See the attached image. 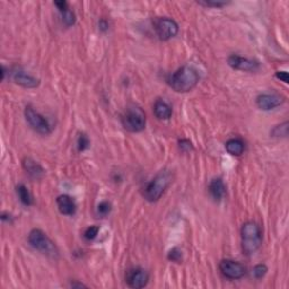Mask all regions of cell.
<instances>
[{
    "mask_svg": "<svg viewBox=\"0 0 289 289\" xmlns=\"http://www.w3.org/2000/svg\"><path fill=\"white\" fill-rule=\"evenodd\" d=\"M199 74L194 68L190 66H183L173 72L168 79V85L176 93L191 92L199 83Z\"/></svg>",
    "mask_w": 289,
    "mask_h": 289,
    "instance_id": "6da1fadb",
    "label": "cell"
},
{
    "mask_svg": "<svg viewBox=\"0 0 289 289\" xmlns=\"http://www.w3.org/2000/svg\"><path fill=\"white\" fill-rule=\"evenodd\" d=\"M242 251L245 255L251 256L259 250L262 244V232L258 224L247 222L241 227Z\"/></svg>",
    "mask_w": 289,
    "mask_h": 289,
    "instance_id": "7a4b0ae2",
    "label": "cell"
},
{
    "mask_svg": "<svg viewBox=\"0 0 289 289\" xmlns=\"http://www.w3.org/2000/svg\"><path fill=\"white\" fill-rule=\"evenodd\" d=\"M173 182V174L171 171L164 169L161 171L149 183L144 186V198L149 202H156L160 200L165 190Z\"/></svg>",
    "mask_w": 289,
    "mask_h": 289,
    "instance_id": "3957f363",
    "label": "cell"
},
{
    "mask_svg": "<svg viewBox=\"0 0 289 289\" xmlns=\"http://www.w3.org/2000/svg\"><path fill=\"white\" fill-rule=\"evenodd\" d=\"M28 243L36 251L41 252L49 258L57 259L59 256V250L54 242L43 230L34 228L28 234Z\"/></svg>",
    "mask_w": 289,
    "mask_h": 289,
    "instance_id": "277c9868",
    "label": "cell"
},
{
    "mask_svg": "<svg viewBox=\"0 0 289 289\" xmlns=\"http://www.w3.org/2000/svg\"><path fill=\"white\" fill-rule=\"evenodd\" d=\"M121 124L129 132H142L146 128V113L140 106L130 105L121 115Z\"/></svg>",
    "mask_w": 289,
    "mask_h": 289,
    "instance_id": "5b68a950",
    "label": "cell"
},
{
    "mask_svg": "<svg viewBox=\"0 0 289 289\" xmlns=\"http://www.w3.org/2000/svg\"><path fill=\"white\" fill-rule=\"evenodd\" d=\"M24 114L27 124H30V126L34 131L43 136H48L52 132V128L51 125H50L49 121L46 120L42 114L36 112L32 106H26L24 111Z\"/></svg>",
    "mask_w": 289,
    "mask_h": 289,
    "instance_id": "8992f818",
    "label": "cell"
},
{
    "mask_svg": "<svg viewBox=\"0 0 289 289\" xmlns=\"http://www.w3.org/2000/svg\"><path fill=\"white\" fill-rule=\"evenodd\" d=\"M154 30L158 39L168 41L179 33V25L169 17H158L154 21Z\"/></svg>",
    "mask_w": 289,
    "mask_h": 289,
    "instance_id": "52a82bcc",
    "label": "cell"
},
{
    "mask_svg": "<svg viewBox=\"0 0 289 289\" xmlns=\"http://www.w3.org/2000/svg\"><path fill=\"white\" fill-rule=\"evenodd\" d=\"M219 270L224 277L232 280L241 279V278L245 276V272H247V269H245V267L242 263L229 259L222 260L219 262Z\"/></svg>",
    "mask_w": 289,
    "mask_h": 289,
    "instance_id": "ba28073f",
    "label": "cell"
},
{
    "mask_svg": "<svg viewBox=\"0 0 289 289\" xmlns=\"http://www.w3.org/2000/svg\"><path fill=\"white\" fill-rule=\"evenodd\" d=\"M227 62H228L229 66L235 70L254 72L260 69L259 61L237 56V54H232V56H229L228 59H227Z\"/></svg>",
    "mask_w": 289,
    "mask_h": 289,
    "instance_id": "9c48e42d",
    "label": "cell"
},
{
    "mask_svg": "<svg viewBox=\"0 0 289 289\" xmlns=\"http://www.w3.org/2000/svg\"><path fill=\"white\" fill-rule=\"evenodd\" d=\"M148 281H149V274L147 273L146 270L142 268L129 270L128 274H126V283L131 288L140 289L146 287Z\"/></svg>",
    "mask_w": 289,
    "mask_h": 289,
    "instance_id": "30bf717a",
    "label": "cell"
},
{
    "mask_svg": "<svg viewBox=\"0 0 289 289\" xmlns=\"http://www.w3.org/2000/svg\"><path fill=\"white\" fill-rule=\"evenodd\" d=\"M284 102V97L278 94H260L255 100L256 106L262 111L273 110V108L280 106Z\"/></svg>",
    "mask_w": 289,
    "mask_h": 289,
    "instance_id": "8fae6325",
    "label": "cell"
},
{
    "mask_svg": "<svg viewBox=\"0 0 289 289\" xmlns=\"http://www.w3.org/2000/svg\"><path fill=\"white\" fill-rule=\"evenodd\" d=\"M12 78L15 84L24 88H36L40 85V79L35 78L21 68H17L12 71Z\"/></svg>",
    "mask_w": 289,
    "mask_h": 289,
    "instance_id": "7c38bea8",
    "label": "cell"
},
{
    "mask_svg": "<svg viewBox=\"0 0 289 289\" xmlns=\"http://www.w3.org/2000/svg\"><path fill=\"white\" fill-rule=\"evenodd\" d=\"M56 202L60 214L66 215V216L75 215L77 206H76L74 199H72L70 196H68V194H61V196L57 198Z\"/></svg>",
    "mask_w": 289,
    "mask_h": 289,
    "instance_id": "4fadbf2b",
    "label": "cell"
},
{
    "mask_svg": "<svg viewBox=\"0 0 289 289\" xmlns=\"http://www.w3.org/2000/svg\"><path fill=\"white\" fill-rule=\"evenodd\" d=\"M23 167L25 171H26L27 174L35 180H41L43 176L45 175L44 168H43L38 162H35L30 157L24 158Z\"/></svg>",
    "mask_w": 289,
    "mask_h": 289,
    "instance_id": "5bb4252c",
    "label": "cell"
},
{
    "mask_svg": "<svg viewBox=\"0 0 289 289\" xmlns=\"http://www.w3.org/2000/svg\"><path fill=\"white\" fill-rule=\"evenodd\" d=\"M209 192H210L211 197L214 198L216 201L222 200L226 193V187L223 180L219 178L212 179L210 181V183H209Z\"/></svg>",
    "mask_w": 289,
    "mask_h": 289,
    "instance_id": "9a60e30c",
    "label": "cell"
},
{
    "mask_svg": "<svg viewBox=\"0 0 289 289\" xmlns=\"http://www.w3.org/2000/svg\"><path fill=\"white\" fill-rule=\"evenodd\" d=\"M154 113L160 120H168L172 117L173 110L165 101L157 100L154 104Z\"/></svg>",
    "mask_w": 289,
    "mask_h": 289,
    "instance_id": "2e32d148",
    "label": "cell"
},
{
    "mask_svg": "<svg viewBox=\"0 0 289 289\" xmlns=\"http://www.w3.org/2000/svg\"><path fill=\"white\" fill-rule=\"evenodd\" d=\"M225 148L228 154L233 155V156H241L244 153V143L238 138H232L227 140Z\"/></svg>",
    "mask_w": 289,
    "mask_h": 289,
    "instance_id": "e0dca14e",
    "label": "cell"
},
{
    "mask_svg": "<svg viewBox=\"0 0 289 289\" xmlns=\"http://www.w3.org/2000/svg\"><path fill=\"white\" fill-rule=\"evenodd\" d=\"M16 192L21 202L23 205L31 206L33 204V198H32L30 191H28V187L25 186V184H18L16 187Z\"/></svg>",
    "mask_w": 289,
    "mask_h": 289,
    "instance_id": "ac0fdd59",
    "label": "cell"
},
{
    "mask_svg": "<svg viewBox=\"0 0 289 289\" xmlns=\"http://www.w3.org/2000/svg\"><path fill=\"white\" fill-rule=\"evenodd\" d=\"M273 137H287L288 136V121H285L279 125H276L271 131Z\"/></svg>",
    "mask_w": 289,
    "mask_h": 289,
    "instance_id": "d6986e66",
    "label": "cell"
},
{
    "mask_svg": "<svg viewBox=\"0 0 289 289\" xmlns=\"http://www.w3.org/2000/svg\"><path fill=\"white\" fill-rule=\"evenodd\" d=\"M89 144H90V140L88 138V136L86 135V133H81V135L78 136V139H77V149L78 151H85L86 149H88L89 148Z\"/></svg>",
    "mask_w": 289,
    "mask_h": 289,
    "instance_id": "ffe728a7",
    "label": "cell"
},
{
    "mask_svg": "<svg viewBox=\"0 0 289 289\" xmlns=\"http://www.w3.org/2000/svg\"><path fill=\"white\" fill-rule=\"evenodd\" d=\"M61 18H62V23L68 27L72 26L76 23V16L70 9H67L61 13Z\"/></svg>",
    "mask_w": 289,
    "mask_h": 289,
    "instance_id": "44dd1931",
    "label": "cell"
},
{
    "mask_svg": "<svg viewBox=\"0 0 289 289\" xmlns=\"http://www.w3.org/2000/svg\"><path fill=\"white\" fill-rule=\"evenodd\" d=\"M111 210H112V205H111V202H108V201L100 202L99 206H97V209H96L97 215L102 216V217L107 216L111 212Z\"/></svg>",
    "mask_w": 289,
    "mask_h": 289,
    "instance_id": "7402d4cb",
    "label": "cell"
},
{
    "mask_svg": "<svg viewBox=\"0 0 289 289\" xmlns=\"http://www.w3.org/2000/svg\"><path fill=\"white\" fill-rule=\"evenodd\" d=\"M267 272H268V267L265 263H259L253 268V276H254L255 279H262Z\"/></svg>",
    "mask_w": 289,
    "mask_h": 289,
    "instance_id": "603a6c76",
    "label": "cell"
},
{
    "mask_svg": "<svg viewBox=\"0 0 289 289\" xmlns=\"http://www.w3.org/2000/svg\"><path fill=\"white\" fill-rule=\"evenodd\" d=\"M99 232H100V227L99 226H96V225L89 226L88 228L85 230L84 237L87 241H93V240H95L97 235H99Z\"/></svg>",
    "mask_w": 289,
    "mask_h": 289,
    "instance_id": "cb8c5ba5",
    "label": "cell"
},
{
    "mask_svg": "<svg viewBox=\"0 0 289 289\" xmlns=\"http://www.w3.org/2000/svg\"><path fill=\"white\" fill-rule=\"evenodd\" d=\"M198 3L206 7H214V8H222V7L227 5V2L225 1H214V0H205V1H199Z\"/></svg>",
    "mask_w": 289,
    "mask_h": 289,
    "instance_id": "d4e9b609",
    "label": "cell"
},
{
    "mask_svg": "<svg viewBox=\"0 0 289 289\" xmlns=\"http://www.w3.org/2000/svg\"><path fill=\"white\" fill-rule=\"evenodd\" d=\"M179 147H180L181 150L184 151V153H187V151L193 150L192 143H191L190 140H187V139L179 140Z\"/></svg>",
    "mask_w": 289,
    "mask_h": 289,
    "instance_id": "484cf974",
    "label": "cell"
},
{
    "mask_svg": "<svg viewBox=\"0 0 289 289\" xmlns=\"http://www.w3.org/2000/svg\"><path fill=\"white\" fill-rule=\"evenodd\" d=\"M168 259L171 260V261L180 262L181 260H182V252H181L178 248H174L168 253Z\"/></svg>",
    "mask_w": 289,
    "mask_h": 289,
    "instance_id": "4316f807",
    "label": "cell"
},
{
    "mask_svg": "<svg viewBox=\"0 0 289 289\" xmlns=\"http://www.w3.org/2000/svg\"><path fill=\"white\" fill-rule=\"evenodd\" d=\"M54 6H57V8L59 9L60 13L64 12V10L69 9V6H68V2L67 1H54Z\"/></svg>",
    "mask_w": 289,
    "mask_h": 289,
    "instance_id": "83f0119b",
    "label": "cell"
},
{
    "mask_svg": "<svg viewBox=\"0 0 289 289\" xmlns=\"http://www.w3.org/2000/svg\"><path fill=\"white\" fill-rule=\"evenodd\" d=\"M276 77L278 79H280V81H283L284 83H286V84H288V81H289L288 72H286V71H277L276 72Z\"/></svg>",
    "mask_w": 289,
    "mask_h": 289,
    "instance_id": "f1b7e54d",
    "label": "cell"
},
{
    "mask_svg": "<svg viewBox=\"0 0 289 289\" xmlns=\"http://www.w3.org/2000/svg\"><path fill=\"white\" fill-rule=\"evenodd\" d=\"M99 28H100V31H102V32L108 31V21L106 20H104V18H102V20H100V21H99Z\"/></svg>",
    "mask_w": 289,
    "mask_h": 289,
    "instance_id": "f546056e",
    "label": "cell"
},
{
    "mask_svg": "<svg viewBox=\"0 0 289 289\" xmlns=\"http://www.w3.org/2000/svg\"><path fill=\"white\" fill-rule=\"evenodd\" d=\"M70 287H72V288H76V287L82 288V287H86V285L82 284V283H76V281H72V283L70 284Z\"/></svg>",
    "mask_w": 289,
    "mask_h": 289,
    "instance_id": "4dcf8cb0",
    "label": "cell"
}]
</instances>
